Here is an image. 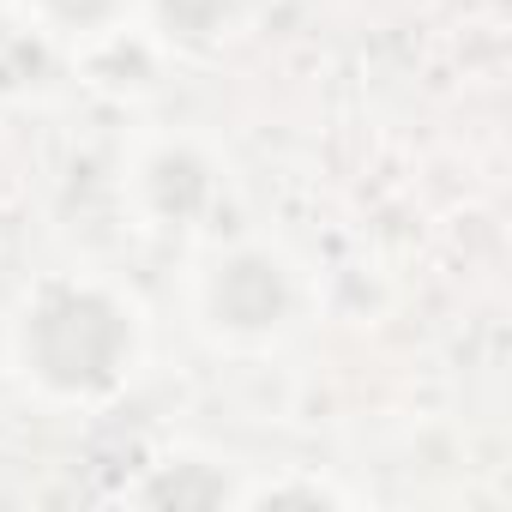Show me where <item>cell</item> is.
Wrapping results in <instances>:
<instances>
[{
  "instance_id": "cell-1",
  "label": "cell",
  "mask_w": 512,
  "mask_h": 512,
  "mask_svg": "<svg viewBox=\"0 0 512 512\" xmlns=\"http://www.w3.org/2000/svg\"><path fill=\"white\" fill-rule=\"evenodd\" d=\"M19 344H25L31 374L49 392L91 398V392H109L121 380L127 356H133V326H127V314L109 296L55 284L25 314V338Z\"/></svg>"
},
{
  "instance_id": "cell-2",
  "label": "cell",
  "mask_w": 512,
  "mask_h": 512,
  "mask_svg": "<svg viewBox=\"0 0 512 512\" xmlns=\"http://www.w3.org/2000/svg\"><path fill=\"white\" fill-rule=\"evenodd\" d=\"M284 308H290V290H284V272L272 266V260H229V266H217V278H211V314H217V326H229V332H266V326H278L284 320Z\"/></svg>"
},
{
  "instance_id": "cell-3",
  "label": "cell",
  "mask_w": 512,
  "mask_h": 512,
  "mask_svg": "<svg viewBox=\"0 0 512 512\" xmlns=\"http://www.w3.org/2000/svg\"><path fill=\"white\" fill-rule=\"evenodd\" d=\"M163 19H169L181 37H211V31L229 19V0H163Z\"/></svg>"
},
{
  "instance_id": "cell-4",
  "label": "cell",
  "mask_w": 512,
  "mask_h": 512,
  "mask_svg": "<svg viewBox=\"0 0 512 512\" xmlns=\"http://www.w3.org/2000/svg\"><path fill=\"white\" fill-rule=\"evenodd\" d=\"M43 7H49L61 25H103L121 0H43Z\"/></svg>"
}]
</instances>
